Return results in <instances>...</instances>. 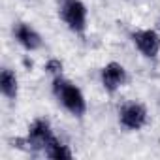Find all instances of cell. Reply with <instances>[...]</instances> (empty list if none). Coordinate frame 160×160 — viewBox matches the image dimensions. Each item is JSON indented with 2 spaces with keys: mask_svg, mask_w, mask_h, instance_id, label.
I'll return each mask as SVG.
<instances>
[{
  "mask_svg": "<svg viewBox=\"0 0 160 160\" xmlns=\"http://www.w3.org/2000/svg\"><path fill=\"white\" fill-rule=\"evenodd\" d=\"M51 89H53V96L57 98V102L72 117H77V119L85 117V113H87V98H85L83 91L73 81L66 79L64 75H58V77H53Z\"/></svg>",
  "mask_w": 160,
  "mask_h": 160,
  "instance_id": "1",
  "label": "cell"
},
{
  "mask_svg": "<svg viewBox=\"0 0 160 160\" xmlns=\"http://www.w3.org/2000/svg\"><path fill=\"white\" fill-rule=\"evenodd\" d=\"M58 17L73 34L83 36L89 25V10L83 0H57Z\"/></svg>",
  "mask_w": 160,
  "mask_h": 160,
  "instance_id": "2",
  "label": "cell"
},
{
  "mask_svg": "<svg viewBox=\"0 0 160 160\" xmlns=\"http://www.w3.org/2000/svg\"><path fill=\"white\" fill-rule=\"evenodd\" d=\"M55 138H57V136L53 134L51 122H49L47 119H43V117H38V119H34V121L30 122L27 136L21 138V139H17V143H19V147H21V145H27L28 151H42V152H43L45 147H47Z\"/></svg>",
  "mask_w": 160,
  "mask_h": 160,
  "instance_id": "3",
  "label": "cell"
},
{
  "mask_svg": "<svg viewBox=\"0 0 160 160\" xmlns=\"http://www.w3.org/2000/svg\"><path fill=\"white\" fill-rule=\"evenodd\" d=\"M147 121L149 113L141 102H126L119 108V124L128 132H139Z\"/></svg>",
  "mask_w": 160,
  "mask_h": 160,
  "instance_id": "4",
  "label": "cell"
},
{
  "mask_svg": "<svg viewBox=\"0 0 160 160\" xmlns=\"http://www.w3.org/2000/svg\"><path fill=\"white\" fill-rule=\"evenodd\" d=\"M134 47L149 60H156L160 55V34L154 28H138L130 34Z\"/></svg>",
  "mask_w": 160,
  "mask_h": 160,
  "instance_id": "5",
  "label": "cell"
},
{
  "mask_svg": "<svg viewBox=\"0 0 160 160\" xmlns=\"http://www.w3.org/2000/svg\"><path fill=\"white\" fill-rule=\"evenodd\" d=\"M128 81V72L121 62H108L102 70H100V83L104 87L106 92L115 94L121 87H124Z\"/></svg>",
  "mask_w": 160,
  "mask_h": 160,
  "instance_id": "6",
  "label": "cell"
},
{
  "mask_svg": "<svg viewBox=\"0 0 160 160\" xmlns=\"http://www.w3.org/2000/svg\"><path fill=\"white\" fill-rule=\"evenodd\" d=\"M12 34H13V40L25 49V51H38L43 47V40L40 36V32L30 25V23H25V21H17L12 28Z\"/></svg>",
  "mask_w": 160,
  "mask_h": 160,
  "instance_id": "7",
  "label": "cell"
},
{
  "mask_svg": "<svg viewBox=\"0 0 160 160\" xmlns=\"http://www.w3.org/2000/svg\"><path fill=\"white\" fill-rule=\"evenodd\" d=\"M0 92L10 102H15L19 96V79L12 68H2L0 72Z\"/></svg>",
  "mask_w": 160,
  "mask_h": 160,
  "instance_id": "8",
  "label": "cell"
},
{
  "mask_svg": "<svg viewBox=\"0 0 160 160\" xmlns=\"http://www.w3.org/2000/svg\"><path fill=\"white\" fill-rule=\"evenodd\" d=\"M43 154L47 158H55V160H70L73 158V152L70 151V147L66 143H62L58 138H55L43 151Z\"/></svg>",
  "mask_w": 160,
  "mask_h": 160,
  "instance_id": "9",
  "label": "cell"
},
{
  "mask_svg": "<svg viewBox=\"0 0 160 160\" xmlns=\"http://www.w3.org/2000/svg\"><path fill=\"white\" fill-rule=\"evenodd\" d=\"M43 70H45V73H49L51 77H58V75H62L64 64H62V60H60V58H49V60L45 62Z\"/></svg>",
  "mask_w": 160,
  "mask_h": 160,
  "instance_id": "10",
  "label": "cell"
}]
</instances>
